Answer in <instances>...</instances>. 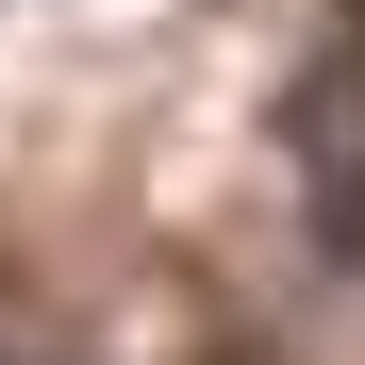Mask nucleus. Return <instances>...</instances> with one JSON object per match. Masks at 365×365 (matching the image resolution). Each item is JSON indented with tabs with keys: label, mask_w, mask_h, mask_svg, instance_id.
Segmentation results:
<instances>
[{
	"label": "nucleus",
	"mask_w": 365,
	"mask_h": 365,
	"mask_svg": "<svg viewBox=\"0 0 365 365\" xmlns=\"http://www.w3.org/2000/svg\"><path fill=\"white\" fill-rule=\"evenodd\" d=\"M282 150L316 182V250L365 266V50H316V67L282 83Z\"/></svg>",
	"instance_id": "f257e3e1"
},
{
	"label": "nucleus",
	"mask_w": 365,
	"mask_h": 365,
	"mask_svg": "<svg viewBox=\"0 0 365 365\" xmlns=\"http://www.w3.org/2000/svg\"><path fill=\"white\" fill-rule=\"evenodd\" d=\"M0 365H17V349H0Z\"/></svg>",
	"instance_id": "f03ea898"
}]
</instances>
